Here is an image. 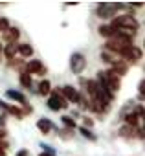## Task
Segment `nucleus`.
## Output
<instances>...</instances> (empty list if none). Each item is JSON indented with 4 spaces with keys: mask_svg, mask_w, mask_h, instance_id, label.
<instances>
[{
    "mask_svg": "<svg viewBox=\"0 0 145 156\" xmlns=\"http://www.w3.org/2000/svg\"><path fill=\"white\" fill-rule=\"evenodd\" d=\"M105 46H107L108 51H114V53L121 55L127 48L132 46V35H129V33H125V31H116V35H114L112 39H108Z\"/></svg>",
    "mask_w": 145,
    "mask_h": 156,
    "instance_id": "nucleus-1",
    "label": "nucleus"
},
{
    "mask_svg": "<svg viewBox=\"0 0 145 156\" xmlns=\"http://www.w3.org/2000/svg\"><path fill=\"white\" fill-rule=\"evenodd\" d=\"M114 30H118V31H123L125 30V33H129V35H132L136 30H138V20L132 17V15H118L116 19H112V24H110Z\"/></svg>",
    "mask_w": 145,
    "mask_h": 156,
    "instance_id": "nucleus-2",
    "label": "nucleus"
},
{
    "mask_svg": "<svg viewBox=\"0 0 145 156\" xmlns=\"http://www.w3.org/2000/svg\"><path fill=\"white\" fill-rule=\"evenodd\" d=\"M97 81L103 85V87H107L112 94L114 92H118L119 90V77L112 72V70H108V72H97Z\"/></svg>",
    "mask_w": 145,
    "mask_h": 156,
    "instance_id": "nucleus-3",
    "label": "nucleus"
},
{
    "mask_svg": "<svg viewBox=\"0 0 145 156\" xmlns=\"http://www.w3.org/2000/svg\"><path fill=\"white\" fill-rule=\"evenodd\" d=\"M123 6L121 4H110V2H105V4H101V6H97V9H96V13H97V17L99 19H116L118 15H116V11L118 9H121Z\"/></svg>",
    "mask_w": 145,
    "mask_h": 156,
    "instance_id": "nucleus-4",
    "label": "nucleus"
},
{
    "mask_svg": "<svg viewBox=\"0 0 145 156\" xmlns=\"http://www.w3.org/2000/svg\"><path fill=\"white\" fill-rule=\"evenodd\" d=\"M85 66H87V59L83 53H72V57H70V70L72 72L76 75H79V73H83Z\"/></svg>",
    "mask_w": 145,
    "mask_h": 156,
    "instance_id": "nucleus-5",
    "label": "nucleus"
},
{
    "mask_svg": "<svg viewBox=\"0 0 145 156\" xmlns=\"http://www.w3.org/2000/svg\"><path fill=\"white\" fill-rule=\"evenodd\" d=\"M48 107H50L51 110L59 112V110H62V108L68 107V101L64 99V96H62L61 90H59V92H53V94L50 96V99H48Z\"/></svg>",
    "mask_w": 145,
    "mask_h": 156,
    "instance_id": "nucleus-6",
    "label": "nucleus"
},
{
    "mask_svg": "<svg viewBox=\"0 0 145 156\" xmlns=\"http://www.w3.org/2000/svg\"><path fill=\"white\" fill-rule=\"evenodd\" d=\"M61 94L64 96V99H66L68 103H70V101H72V103H79V99H81V94H79L74 87H70V85L62 87V88H61Z\"/></svg>",
    "mask_w": 145,
    "mask_h": 156,
    "instance_id": "nucleus-7",
    "label": "nucleus"
},
{
    "mask_svg": "<svg viewBox=\"0 0 145 156\" xmlns=\"http://www.w3.org/2000/svg\"><path fill=\"white\" fill-rule=\"evenodd\" d=\"M141 50L138 48V46H130V48H127L123 53H121V57L127 61V62H136V61H140L141 59Z\"/></svg>",
    "mask_w": 145,
    "mask_h": 156,
    "instance_id": "nucleus-8",
    "label": "nucleus"
},
{
    "mask_svg": "<svg viewBox=\"0 0 145 156\" xmlns=\"http://www.w3.org/2000/svg\"><path fill=\"white\" fill-rule=\"evenodd\" d=\"M44 72V66L41 61L33 59V61H28L26 62V73H42Z\"/></svg>",
    "mask_w": 145,
    "mask_h": 156,
    "instance_id": "nucleus-9",
    "label": "nucleus"
},
{
    "mask_svg": "<svg viewBox=\"0 0 145 156\" xmlns=\"http://www.w3.org/2000/svg\"><path fill=\"white\" fill-rule=\"evenodd\" d=\"M19 37H20V31H19L17 28H9V31H6V33H4V41H8V44L17 42V41H19Z\"/></svg>",
    "mask_w": 145,
    "mask_h": 156,
    "instance_id": "nucleus-10",
    "label": "nucleus"
},
{
    "mask_svg": "<svg viewBox=\"0 0 145 156\" xmlns=\"http://www.w3.org/2000/svg\"><path fill=\"white\" fill-rule=\"evenodd\" d=\"M37 129H39L42 134H50V130L53 129V125H51V121H50V119L42 118V119H39V121H37Z\"/></svg>",
    "mask_w": 145,
    "mask_h": 156,
    "instance_id": "nucleus-11",
    "label": "nucleus"
},
{
    "mask_svg": "<svg viewBox=\"0 0 145 156\" xmlns=\"http://www.w3.org/2000/svg\"><path fill=\"white\" fill-rule=\"evenodd\" d=\"M112 72H114L118 77L125 75V73H127V62H123V61H116V62L112 64Z\"/></svg>",
    "mask_w": 145,
    "mask_h": 156,
    "instance_id": "nucleus-12",
    "label": "nucleus"
},
{
    "mask_svg": "<svg viewBox=\"0 0 145 156\" xmlns=\"http://www.w3.org/2000/svg\"><path fill=\"white\" fill-rule=\"evenodd\" d=\"M97 31H99V35H101V37H105V39H112V37L116 35V31H118V30H114V28L108 24V26H99V30H97Z\"/></svg>",
    "mask_w": 145,
    "mask_h": 156,
    "instance_id": "nucleus-13",
    "label": "nucleus"
},
{
    "mask_svg": "<svg viewBox=\"0 0 145 156\" xmlns=\"http://www.w3.org/2000/svg\"><path fill=\"white\" fill-rule=\"evenodd\" d=\"M4 53H6V57H8L9 61H13V59H15V55L19 53V44H17V42L8 44V46L4 48Z\"/></svg>",
    "mask_w": 145,
    "mask_h": 156,
    "instance_id": "nucleus-14",
    "label": "nucleus"
},
{
    "mask_svg": "<svg viewBox=\"0 0 145 156\" xmlns=\"http://www.w3.org/2000/svg\"><path fill=\"white\" fill-rule=\"evenodd\" d=\"M6 98L8 99H13V101H19L20 105H26V98L20 92H17V90H8L6 92Z\"/></svg>",
    "mask_w": 145,
    "mask_h": 156,
    "instance_id": "nucleus-15",
    "label": "nucleus"
},
{
    "mask_svg": "<svg viewBox=\"0 0 145 156\" xmlns=\"http://www.w3.org/2000/svg\"><path fill=\"white\" fill-rule=\"evenodd\" d=\"M19 53L22 57H31L33 55V48L30 44H19Z\"/></svg>",
    "mask_w": 145,
    "mask_h": 156,
    "instance_id": "nucleus-16",
    "label": "nucleus"
},
{
    "mask_svg": "<svg viewBox=\"0 0 145 156\" xmlns=\"http://www.w3.org/2000/svg\"><path fill=\"white\" fill-rule=\"evenodd\" d=\"M50 90H51V83H50L48 79H42L41 85H39V94L46 96V94H50Z\"/></svg>",
    "mask_w": 145,
    "mask_h": 156,
    "instance_id": "nucleus-17",
    "label": "nucleus"
},
{
    "mask_svg": "<svg viewBox=\"0 0 145 156\" xmlns=\"http://www.w3.org/2000/svg\"><path fill=\"white\" fill-rule=\"evenodd\" d=\"M138 119H140V114H138V112H132V114H127V116H125V121H127V125H130V127H136V125H138Z\"/></svg>",
    "mask_w": 145,
    "mask_h": 156,
    "instance_id": "nucleus-18",
    "label": "nucleus"
},
{
    "mask_svg": "<svg viewBox=\"0 0 145 156\" xmlns=\"http://www.w3.org/2000/svg\"><path fill=\"white\" fill-rule=\"evenodd\" d=\"M20 85H22L24 88H30V87H31V77H30L28 73H20Z\"/></svg>",
    "mask_w": 145,
    "mask_h": 156,
    "instance_id": "nucleus-19",
    "label": "nucleus"
},
{
    "mask_svg": "<svg viewBox=\"0 0 145 156\" xmlns=\"http://www.w3.org/2000/svg\"><path fill=\"white\" fill-rule=\"evenodd\" d=\"M79 132H81L85 138H88V140L96 141V134H92V130H90V129H87V127H79Z\"/></svg>",
    "mask_w": 145,
    "mask_h": 156,
    "instance_id": "nucleus-20",
    "label": "nucleus"
},
{
    "mask_svg": "<svg viewBox=\"0 0 145 156\" xmlns=\"http://www.w3.org/2000/svg\"><path fill=\"white\" fill-rule=\"evenodd\" d=\"M9 20L8 19H0V31H2V33H6V31H9Z\"/></svg>",
    "mask_w": 145,
    "mask_h": 156,
    "instance_id": "nucleus-21",
    "label": "nucleus"
},
{
    "mask_svg": "<svg viewBox=\"0 0 145 156\" xmlns=\"http://www.w3.org/2000/svg\"><path fill=\"white\" fill-rule=\"evenodd\" d=\"M61 119H62V123H64V125H66L68 129H74V127H76V121H74V119H72L70 116H62Z\"/></svg>",
    "mask_w": 145,
    "mask_h": 156,
    "instance_id": "nucleus-22",
    "label": "nucleus"
},
{
    "mask_svg": "<svg viewBox=\"0 0 145 156\" xmlns=\"http://www.w3.org/2000/svg\"><path fill=\"white\" fill-rule=\"evenodd\" d=\"M0 156H6V143H0Z\"/></svg>",
    "mask_w": 145,
    "mask_h": 156,
    "instance_id": "nucleus-23",
    "label": "nucleus"
},
{
    "mask_svg": "<svg viewBox=\"0 0 145 156\" xmlns=\"http://www.w3.org/2000/svg\"><path fill=\"white\" fill-rule=\"evenodd\" d=\"M17 156H28V149H22V151H19V152H17Z\"/></svg>",
    "mask_w": 145,
    "mask_h": 156,
    "instance_id": "nucleus-24",
    "label": "nucleus"
},
{
    "mask_svg": "<svg viewBox=\"0 0 145 156\" xmlns=\"http://www.w3.org/2000/svg\"><path fill=\"white\" fill-rule=\"evenodd\" d=\"M85 125H88V127H92V119H88V118H87V119H85Z\"/></svg>",
    "mask_w": 145,
    "mask_h": 156,
    "instance_id": "nucleus-25",
    "label": "nucleus"
},
{
    "mask_svg": "<svg viewBox=\"0 0 145 156\" xmlns=\"http://www.w3.org/2000/svg\"><path fill=\"white\" fill-rule=\"evenodd\" d=\"M4 136H6V132H4V130H2V129H0V140H2V138H4Z\"/></svg>",
    "mask_w": 145,
    "mask_h": 156,
    "instance_id": "nucleus-26",
    "label": "nucleus"
},
{
    "mask_svg": "<svg viewBox=\"0 0 145 156\" xmlns=\"http://www.w3.org/2000/svg\"><path fill=\"white\" fill-rule=\"evenodd\" d=\"M39 156H51V154H50V152H41Z\"/></svg>",
    "mask_w": 145,
    "mask_h": 156,
    "instance_id": "nucleus-27",
    "label": "nucleus"
},
{
    "mask_svg": "<svg viewBox=\"0 0 145 156\" xmlns=\"http://www.w3.org/2000/svg\"><path fill=\"white\" fill-rule=\"evenodd\" d=\"M2 51H4V46H2V42H0V55H2Z\"/></svg>",
    "mask_w": 145,
    "mask_h": 156,
    "instance_id": "nucleus-28",
    "label": "nucleus"
},
{
    "mask_svg": "<svg viewBox=\"0 0 145 156\" xmlns=\"http://www.w3.org/2000/svg\"><path fill=\"white\" fill-rule=\"evenodd\" d=\"M141 119L145 121V108H143V112H141Z\"/></svg>",
    "mask_w": 145,
    "mask_h": 156,
    "instance_id": "nucleus-29",
    "label": "nucleus"
},
{
    "mask_svg": "<svg viewBox=\"0 0 145 156\" xmlns=\"http://www.w3.org/2000/svg\"><path fill=\"white\" fill-rule=\"evenodd\" d=\"M143 46H145V41H143Z\"/></svg>",
    "mask_w": 145,
    "mask_h": 156,
    "instance_id": "nucleus-30",
    "label": "nucleus"
}]
</instances>
